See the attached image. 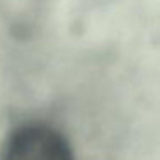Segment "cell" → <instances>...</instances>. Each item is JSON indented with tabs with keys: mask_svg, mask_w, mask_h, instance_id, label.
<instances>
[{
	"mask_svg": "<svg viewBox=\"0 0 160 160\" xmlns=\"http://www.w3.org/2000/svg\"><path fill=\"white\" fill-rule=\"evenodd\" d=\"M2 160H74L71 146L47 126H26L9 139Z\"/></svg>",
	"mask_w": 160,
	"mask_h": 160,
	"instance_id": "1",
	"label": "cell"
}]
</instances>
